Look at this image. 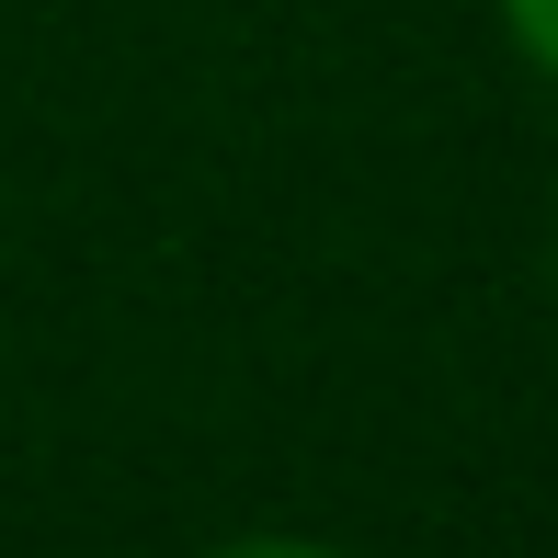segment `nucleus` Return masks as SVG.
Wrapping results in <instances>:
<instances>
[{
	"label": "nucleus",
	"instance_id": "obj_1",
	"mask_svg": "<svg viewBox=\"0 0 558 558\" xmlns=\"http://www.w3.org/2000/svg\"><path fill=\"white\" fill-rule=\"evenodd\" d=\"M501 23H513V35H524V58L558 81V0H501Z\"/></svg>",
	"mask_w": 558,
	"mask_h": 558
},
{
	"label": "nucleus",
	"instance_id": "obj_2",
	"mask_svg": "<svg viewBox=\"0 0 558 558\" xmlns=\"http://www.w3.org/2000/svg\"><path fill=\"white\" fill-rule=\"evenodd\" d=\"M217 558H342V547H308V536H240V547H217Z\"/></svg>",
	"mask_w": 558,
	"mask_h": 558
}]
</instances>
